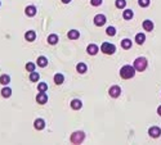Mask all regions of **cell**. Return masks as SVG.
<instances>
[{
	"label": "cell",
	"instance_id": "obj_1",
	"mask_svg": "<svg viewBox=\"0 0 161 145\" xmlns=\"http://www.w3.org/2000/svg\"><path fill=\"white\" fill-rule=\"evenodd\" d=\"M135 75V68L134 67H131V66H124L121 69H120V76L122 78H131V77H134Z\"/></svg>",
	"mask_w": 161,
	"mask_h": 145
},
{
	"label": "cell",
	"instance_id": "obj_2",
	"mask_svg": "<svg viewBox=\"0 0 161 145\" xmlns=\"http://www.w3.org/2000/svg\"><path fill=\"white\" fill-rule=\"evenodd\" d=\"M146 67H147V59H146V58H143V57L137 58L135 62H134V68H135V71L142 72V71L146 69Z\"/></svg>",
	"mask_w": 161,
	"mask_h": 145
},
{
	"label": "cell",
	"instance_id": "obj_3",
	"mask_svg": "<svg viewBox=\"0 0 161 145\" xmlns=\"http://www.w3.org/2000/svg\"><path fill=\"white\" fill-rule=\"evenodd\" d=\"M101 50L105 54H109V55H111V54H114L116 52V48H115L114 44H109V42H103L102 46H101Z\"/></svg>",
	"mask_w": 161,
	"mask_h": 145
},
{
	"label": "cell",
	"instance_id": "obj_4",
	"mask_svg": "<svg viewBox=\"0 0 161 145\" xmlns=\"http://www.w3.org/2000/svg\"><path fill=\"white\" fill-rule=\"evenodd\" d=\"M84 134L81 132V131H77V132H74L72 134V136H71V141L74 143V144H80V143H83V140H84Z\"/></svg>",
	"mask_w": 161,
	"mask_h": 145
},
{
	"label": "cell",
	"instance_id": "obj_5",
	"mask_svg": "<svg viewBox=\"0 0 161 145\" xmlns=\"http://www.w3.org/2000/svg\"><path fill=\"white\" fill-rule=\"evenodd\" d=\"M106 23V17L103 16V14H97L96 17H94V25L96 26H103Z\"/></svg>",
	"mask_w": 161,
	"mask_h": 145
},
{
	"label": "cell",
	"instance_id": "obj_6",
	"mask_svg": "<svg viewBox=\"0 0 161 145\" xmlns=\"http://www.w3.org/2000/svg\"><path fill=\"white\" fill-rule=\"evenodd\" d=\"M48 100V95L45 94V91H39L38 96H36V101H38L39 104H45Z\"/></svg>",
	"mask_w": 161,
	"mask_h": 145
},
{
	"label": "cell",
	"instance_id": "obj_7",
	"mask_svg": "<svg viewBox=\"0 0 161 145\" xmlns=\"http://www.w3.org/2000/svg\"><path fill=\"white\" fill-rule=\"evenodd\" d=\"M109 96H112V98H118L120 96V94H121V89L119 88V86H112L111 89H109Z\"/></svg>",
	"mask_w": 161,
	"mask_h": 145
},
{
	"label": "cell",
	"instance_id": "obj_8",
	"mask_svg": "<svg viewBox=\"0 0 161 145\" xmlns=\"http://www.w3.org/2000/svg\"><path fill=\"white\" fill-rule=\"evenodd\" d=\"M34 127H35L36 130H43L44 127H45V121H44L43 118L35 120V122H34Z\"/></svg>",
	"mask_w": 161,
	"mask_h": 145
},
{
	"label": "cell",
	"instance_id": "obj_9",
	"mask_svg": "<svg viewBox=\"0 0 161 145\" xmlns=\"http://www.w3.org/2000/svg\"><path fill=\"white\" fill-rule=\"evenodd\" d=\"M148 134H150V136H152V137H159L160 136V134H161V130L159 128V127H151L150 130H148Z\"/></svg>",
	"mask_w": 161,
	"mask_h": 145
},
{
	"label": "cell",
	"instance_id": "obj_10",
	"mask_svg": "<svg viewBox=\"0 0 161 145\" xmlns=\"http://www.w3.org/2000/svg\"><path fill=\"white\" fill-rule=\"evenodd\" d=\"M83 107V103H81V100H79V99H74L71 101V108L72 109H75V111H79L80 108Z\"/></svg>",
	"mask_w": 161,
	"mask_h": 145
},
{
	"label": "cell",
	"instance_id": "obj_11",
	"mask_svg": "<svg viewBox=\"0 0 161 145\" xmlns=\"http://www.w3.org/2000/svg\"><path fill=\"white\" fill-rule=\"evenodd\" d=\"M25 13H26V16H28V17H34L36 14V8L34 5H28L27 8L25 9Z\"/></svg>",
	"mask_w": 161,
	"mask_h": 145
},
{
	"label": "cell",
	"instance_id": "obj_12",
	"mask_svg": "<svg viewBox=\"0 0 161 145\" xmlns=\"http://www.w3.org/2000/svg\"><path fill=\"white\" fill-rule=\"evenodd\" d=\"M86 52H88V54H90V55H96L98 53V46L94 45V44H90L89 46L86 48Z\"/></svg>",
	"mask_w": 161,
	"mask_h": 145
},
{
	"label": "cell",
	"instance_id": "obj_13",
	"mask_svg": "<svg viewBox=\"0 0 161 145\" xmlns=\"http://www.w3.org/2000/svg\"><path fill=\"white\" fill-rule=\"evenodd\" d=\"M143 28L146 31H152L153 30V23L151 22L150 19H146L144 22H143Z\"/></svg>",
	"mask_w": 161,
	"mask_h": 145
},
{
	"label": "cell",
	"instance_id": "obj_14",
	"mask_svg": "<svg viewBox=\"0 0 161 145\" xmlns=\"http://www.w3.org/2000/svg\"><path fill=\"white\" fill-rule=\"evenodd\" d=\"M35 37H36L35 31H27V32L25 33V39H26L27 41H34Z\"/></svg>",
	"mask_w": 161,
	"mask_h": 145
},
{
	"label": "cell",
	"instance_id": "obj_15",
	"mask_svg": "<svg viewBox=\"0 0 161 145\" xmlns=\"http://www.w3.org/2000/svg\"><path fill=\"white\" fill-rule=\"evenodd\" d=\"M67 36H68V39H71V40H76V39H79L80 33H79V31H76V30H71V31H68Z\"/></svg>",
	"mask_w": 161,
	"mask_h": 145
},
{
	"label": "cell",
	"instance_id": "obj_16",
	"mask_svg": "<svg viewBox=\"0 0 161 145\" xmlns=\"http://www.w3.org/2000/svg\"><path fill=\"white\" fill-rule=\"evenodd\" d=\"M36 62H38V66L39 67H47V64H48V59H47L45 57H39Z\"/></svg>",
	"mask_w": 161,
	"mask_h": 145
},
{
	"label": "cell",
	"instance_id": "obj_17",
	"mask_svg": "<svg viewBox=\"0 0 161 145\" xmlns=\"http://www.w3.org/2000/svg\"><path fill=\"white\" fill-rule=\"evenodd\" d=\"M133 16H134V13H133V10H130V9H126V10H124V14H122V17H124V19H131L133 18Z\"/></svg>",
	"mask_w": 161,
	"mask_h": 145
},
{
	"label": "cell",
	"instance_id": "obj_18",
	"mask_svg": "<svg viewBox=\"0 0 161 145\" xmlns=\"http://www.w3.org/2000/svg\"><path fill=\"white\" fill-rule=\"evenodd\" d=\"M10 82V77L8 75H2L0 76V84H3V85H8Z\"/></svg>",
	"mask_w": 161,
	"mask_h": 145
},
{
	"label": "cell",
	"instance_id": "obj_19",
	"mask_svg": "<svg viewBox=\"0 0 161 145\" xmlns=\"http://www.w3.org/2000/svg\"><path fill=\"white\" fill-rule=\"evenodd\" d=\"M144 40H146L144 33H137V36H135V41H137V44L142 45L143 42H144Z\"/></svg>",
	"mask_w": 161,
	"mask_h": 145
},
{
	"label": "cell",
	"instance_id": "obj_20",
	"mask_svg": "<svg viewBox=\"0 0 161 145\" xmlns=\"http://www.w3.org/2000/svg\"><path fill=\"white\" fill-rule=\"evenodd\" d=\"M63 81H64V77H63V75H61V73H57V75L54 76V82H56L57 85H62V84H63Z\"/></svg>",
	"mask_w": 161,
	"mask_h": 145
},
{
	"label": "cell",
	"instance_id": "obj_21",
	"mask_svg": "<svg viewBox=\"0 0 161 145\" xmlns=\"http://www.w3.org/2000/svg\"><path fill=\"white\" fill-rule=\"evenodd\" d=\"M48 42H49L50 45H56L57 42H58V36L54 35V33H53V35H50L49 37H48Z\"/></svg>",
	"mask_w": 161,
	"mask_h": 145
},
{
	"label": "cell",
	"instance_id": "obj_22",
	"mask_svg": "<svg viewBox=\"0 0 161 145\" xmlns=\"http://www.w3.org/2000/svg\"><path fill=\"white\" fill-rule=\"evenodd\" d=\"M76 71L79 72V73H85V72H86V64L79 63L77 66H76Z\"/></svg>",
	"mask_w": 161,
	"mask_h": 145
},
{
	"label": "cell",
	"instance_id": "obj_23",
	"mask_svg": "<svg viewBox=\"0 0 161 145\" xmlns=\"http://www.w3.org/2000/svg\"><path fill=\"white\" fill-rule=\"evenodd\" d=\"M121 46H122L124 49H130V48H131V41H130L129 39H124V40L121 41Z\"/></svg>",
	"mask_w": 161,
	"mask_h": 145
},
{
	"label": "cell",
	"instance_id": "obj_24",
	"mask_svg": "<svg viewBox=\"0 0 161 145\" xmlns=\"http://www.w3.org/2000/svg\"><path fill=\"white\" fill-rule=\"evenodd\" d=\"M2 95H3L4 98H9V96L12 95V89H10V88H4V89L2 90Z\"/></svg>",
	"mask_w": 161,
	"mask_h": 145
},
{
	"label": "cell",
	"instance_id": "obj_25",
	"mask_svg": "<svg viewBox=\"0 0 161 145\" xmlns=\"http://www.w3.org/2000/svg\"><path fill=\"white\" fill-rule=\"evenodd\" d=\"M116 8H119V9H122V8H125V5H126V2L125 0H116Z\"/></svg>",
	"mask_w": 161,
	"mask_h": 145
},
{
	"label": "cell",
	"instance_id": "obj_26",
	"mask_svg": "<svg viewBox=\"0 0 161 145\" xmlns=\"http://www.w3.org/2000/svg\"><path fill=\"white\" fill-rule=\"evenodd\" d=\"M39 78H40V76H39L38 72H35V71H34V72H31V75H30V80H31L32 82H36Z\"/></svg>",
	"mask_w": 161,
	"mask_h": 145
},
{
	"label": "cell",
	"instance_id": "obj_27",
	"mask_svg": "<svg viewBox=\"0 0 161 145\" xmlns=\"http://www.w3.org/2000/svg\"><path fill=\"white\" fill-rule=\"evenodd\" d=\"M38 90H39V91H47V90H48V85H47L45 82H40V84L38 85Z\"/></svg>",
	"mask_w": 161,
	"mask_h": 145
},
{
	"label": "cell",
	"instance_id": "obj_28",
	"mask_svg": "<svg viewBox=\"0 0 161 145\" xmlns=\"http://www.w3.org/2000/svg\"><path fill=\"white\" fill-rule=\"evenodd\" d=\"M106 33L108 36H115L116 35V30H115V27H108L107 30H106Z\"/></svg>",
	"mask_w": 161,
	"mask_h": 145
},
{
	"label": "cell",
	"instance_id": "obj_29",
	"mask_svg": "<svg viewBox=\"0 0 161 145\" xmlns=\"http://www.w3.org/2000/svg\"><path fill=\"white\" fill-rule=\"evenodd\" d=\"M138 4L143 6V8H146V6L150 5V0H138Z\"/></svg>",
	"mask_w": 161,
	"mask_h": 145
},
{
	"label": "cell",
	"instance_id": "obj_30",
	"mask_svg": "<svg viewBox=\"0 0 161 145\" xmlns=\"http://www.w3.org/2000/svg\"><path fill=\"white\" fill-rule=\"evenodd\" d=\"M26 69H27L28 72H34V71H35V64H34V63H27V64H26Z\"/></svg>",
	"mask_w": 161,
	"mask_h": 145
},
{
	"label": "cell",
	"instance_id": "obj_31",
	"mask_svg": "<svg viewBox=\"0 0 161 145\" xmlns=\"http://www.w3.org/2000/svg\"><path fill=\"white\" fill-rule=\"evenodd\" d=\"M90 4L93 6H98V5L102 4V0H90Z\"/></svg>",
	"mask_w": 161,
	"mask_h": 145
},
{
	"label": "cell",
	"instance_id": "obj_32",
	"mask_svg": "<svg viewBox=\"0 0 161 145\" xmlns=\"http://www.w3.org/2000/svg\"><path fill=\"white\" fill-rule=\"evenodd\" d=\"M157 113H159V114H160V116H161V105H160V107H159V108H157Z\"/></svg>",
	"mask_w": 161,
	"mask_h": 145
},
{
	"label": "cell",
	"instance_id": "obj_33",
	"mask_svg": "<svg viewBox=\"0 0 161 145\" xmlns=\"http://www.w3.org/2000/svg\"><path fill=\"white\" fill-rule=\"evenodd\" d=\"M71 2V0H62V3H64V4H68Z\"/></svg>",
	"mask_w": 161,
	"mask_h": 145
},
{
	"label": "cell",
	"instance_id": "obj_34",
	"mask_svg": "<svg viewBox=\"0 0 161 145\" xmlns=\"http://www.w3.org/2000/svg\"><path fill=\"white\" fill-rule=\"evenodd\" d=\"M0 5H2V3H0Z\"/></svg>",
	"mask_w": 161,
	"mask_h": 145
}]
</instances>
